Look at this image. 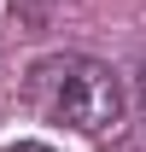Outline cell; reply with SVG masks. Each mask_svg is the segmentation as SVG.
Segmentation results:
<instances>
[{
  "label": "cell",
  "instance_id": "cell-1",
  "mask_svg": "<svg viewBox=\"0 0 146 152\" xmlns=\"http://www.w3.org/2000/svg\"><path fill=\"white\" fill-rule=\"evenodd\" d=\"M35 99L82 134H105L123 117V82L99 58H47L35 70Z\"/></svg>",
  "mask_w": 146,
  "mask_h": 152
},
{
  "label": "cell",
  "instance_id": "cell-2",
  "mask_svg": "<svg viewBox=\"0 0 146 152\" xmlns=\"http://www.w3.org/2000/svg\"><path fill=\"white\" fill-rule=\"evenodd\" d=\"M6 152H53V146H41V140H18V146H6Z\"/></svg>",
  "mask_w": 146,
  "mask_h": 152
},
{
  "label": "cell",
  "instance_id": "cell-3",
  "mask_svg": "<svg viewBox=\"0 0 146 152\" xmlns=\"http://www.w3.org/2000/svg\"><path fill=\"white\" fill-rule=\"evenodd\" d=\"M134 94H140V117H146V64H140V82H134Z\"/></svg>",
  "mask_w": 146,
  "mask_h": 152
}]
</instances>
